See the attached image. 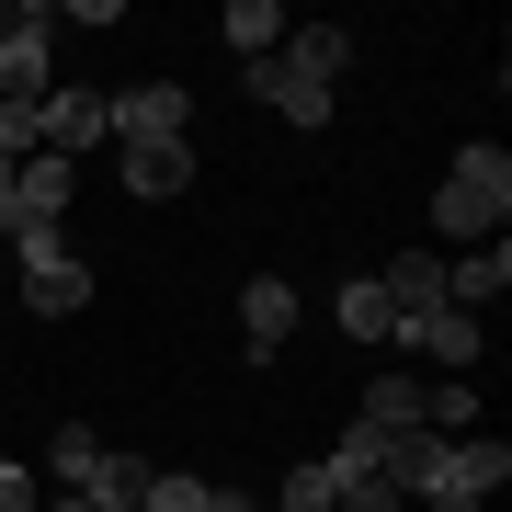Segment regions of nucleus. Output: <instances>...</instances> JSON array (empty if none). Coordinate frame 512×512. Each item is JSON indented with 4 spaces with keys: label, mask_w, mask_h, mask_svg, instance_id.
<instances>
[{
    "label": "nucleus",
    "mask_w": 512,
    "mask_h": 512,
    "mask_svg": "<svg viewBox=\"0 0 512 512\" xmlns=\"http://www.w3.org/2000/svg\"><path fill=\"white\" fill-rule=\"evenodd\" d=\"M421 433H444V444L478 433V387H467V376H433V399H421Z\"/></svg>",
    "instance_id": "nucleus-19"
},
{
    "label": "nucleus",
    "mask_w": 512,
    "mask_h": 512,
    "mask_svg": "<svg viewBox=\"0 0 512 512\" xmlns=\"http://www.w3.org/2000/svg\"><path fill=\"white\" fill-rule=\"evenodd\" d=\"M69 194H80V160H12V205H0V228H57L69 217Z\"/></svg>",
    "instance_id": "nucleus-7"
},
{
    "label": "nucleus",
    "mask_w": 512,
    "mask_h": 512,
    "mask_svg": "<svg viewBox=\"0 0 512 512\" xmlns=\"http://www.w3.org/2000/svg\"><path fill=\"white\" fill-rule=\"evenodd\" d=\"M319 467L342 478V490H353V478H387V433H376V421H342V444H330Z\"/></svg>",
    "instance_id": "nucleus-18"
},
{
    "label": "nucleus",
    "mask_w": 512,
    "mask_h": 512,
    "mask_svg": "<svg viewBox=\"0 0 512 512\" xmlns=\"http://www.w3.org/2000/svg\"><path fill=\"white\" fill-rule=\"evenodd\" d=\"M387 342H399V353H421V365H433V376H467L490 330H478L467 308H421V319H399V330H387Z\"/></svg>",
    "instance_id": "nucleus-6"
},
{
    "label": "nucleus",
    "mask_w": 512,
    "mask_h": 512,
    "mask_svg": "<svg viewBox=\"0 0 512 512\" xmlns=\"http://www.w3.org/2000/svg\"><path fill=\"white\" fill-rule=\"evenodd\" d=\"M0 35H12V0H0Z\"/></svg>",
    "instance_id": "nucleus-29"
},
{
    "label": "nucleus",
    "mask_w": 512,
    "mask_h": 512,
    "mask_svg": "<svg viewBox=\"0 0 512 512\" xmlns=\"http://www.w3.org/2000/svg\"><path fill=\"white\" fill-rule=\"evenodd\" d=\"M501 478H512V444H501V433H456V444H444V467L410 490V512H490Z\"/></svg>",
    "instance_id": "nucleus-3"
},
{
    "label": "nucleus",
    "mask_w": 512,
    "mask_h": 512,
    "mask_svg": "<svg viewBox=\"0 0 512 512\" xmlns=\"http://www.w3.org/2000/svg\"><path fill=\"white\" fill-rule=\"evenodd\" d=\"M114 171H126L137 205H171V194H194V137H137V148H114Z\"/></svg>",
    "instance_id": "nucleus-8"
},
{
    "label": "nucleus",
    "mask_w": 512,
    "mask_h": 512,
    "mask_svg": "<svg viewBox=\"0 0 512 512\" xmlns=\"http://www.w3.org/2000/svg\"><path fill=\"white\" fill-rule=\"evenodd\" d=\"M0 239H12V285H23L35 319H80L92 308V262L69 251V228H0Z\"/></svg>",
    "instance_id": "nucleus-2"
},
{
    "label": "nucleus",
    "mask_w": 512,
    "mask_h": 512,
    "mask_svg": "<svg viewBox=\"0 0 512 512\" xmlns=\"http://www.w3.org/2000/svg\"><path fill=\"white\" fill-rule=\"evenodd\" d=\"M46 490H35V467H23V456H0V512H35Z\"/></svg>",
    "instance_id": "nucleus-25"
},
{
    "label": "nucleus",
    "mask_w": 512,
    "mask_h": 512,
    "mask_svg": "<svg viewBox=\"0 0 512 512\" xmlns=\"http://www.w3.org/2000/svg\"><path fill=\"white\" fill-rule=\"evenodd\" d=\"M376 296H387V319H421V308H444V251H399L376 274Z\"/></svg>",
    "instance_id": "nucleus-13"
},
{
    "label": "nucleus",
    "mask_w": 512,
    "mask_h": 512,
    "mask_svg": "<svg viewBox=\"0 0 512 512\" xmlns=\"http://www.w3.org/2000/svg\"><path fill=\"white\" fill-rule=\"evenodd\" d=\"M501 217H512V148L467 137L456 160H444V183H433V228L456 239V251H478V239H501Z\"/></svg>",
    "instance_id": "nucleus-1"
},
{
    "label": "nucleus",
    "mask_w": 512,
    "mask_h": 512,
    "mask_svg": "<svg viewBox=\"0 0 512 512\" xmlns=\"http://www.w3.org/2000/svg\"><path fill=\"white\" fill-rule=\"evenodd\" d=\"M285 69H308V80H330V92H342V69H353V35H342V23H285Z\"/></svg>",
    "instance_id": "nucleus-14"
},
{
    "label": "nucleus",
    "mask_w": 512,
    "mask_h": 512,
    "mask_svg": "<svg viewBox=\"0 0 512 512\" xmlns=\"http://www.w3.org/2000/svg\"><path fill=\"white\" fill-rule=\"evenodd\" d=\"M285 342H296V285H285V274H251V285H239V353L274 365Z\"/></svg>",
    "instance_id": "nucleus-9"
},
{
    "label": "nucleus",
    "mask_w": 512,
    "mask_h": 512,
    "mask_svg": "<svg viewBox=\"0 0 512 512\" xmlns=\"http://www.w3.org/2000/svg\"><path fill=\"white\" fill-rule=\"evenodd\" d=\"M421 399H433V376H376L365 399H353V421H376V433H421Z\"/></svg>",
    "instance_id": "nucleus-17"
},
{
    "label": "nucleus",
    "mask_w": 512,
    "mask_h": 512,
    "mask_svg": "<svg viewBox=\"0 0 512 512\" xmlns=\"http://www.w3.org/2000/svg\"><path fill=\"white\" fill-rule=\"evenodd\" d=\"M46 512H103V501L92 490H46Z\"/></svg>",
    "instance_id": "nucleus-27"
},
{
    "label": "nucleus",
    "mask_w": 512,
    "mask_h": 512,
    "mask_svg": "<svg viewBox=\"0 0 512 512\" xmlns=\"http://www.w3.org/2000/svg\"><path fill=\"white\" fill-rule=\"evenodd\" d=\"M217 46H228V57H251V69H262V57L285 46V0H228V12H217Z\"/></svg>",
    "instance_id": "nucleus-15"
},
{
    "label": "nucleus",
    "mask_w": 512,
    "mask_h": 512,
    "mask_svg": "<svg viewBox=\"0 0 512 512\" xmlns=\"http://www.w3.org/2000/svg\"><path fill=\"white\" fill-rule=\"evenodd\" d=\"M330 319H342L353 342H387V330H399V319H387V296H376V274H353L342 296H330Z\"/></svg>",
    "instance_id": "nucleus-20"
},
{
    "label": "nucleus",
    "mask_w": 512,
    "mask_h": 512,
    "mask_svg": "<svg viewBox=\"0 0 512 512\" xmlns=\"http://www.w3.org/2000/svg\"><path fill=\"white\" fill-rule=\"evenodd\" d=\"M194 126V92L183 80H137V92H103V137L137 148V137H183Z\"/></svg>",
    "instance_id": "nucleus-5"
},
{
    "label": "nucleus",
    "mask_w": 512,
    "mask_h": 512,
    "mask_svg": "<svg viewBox=\"0 0 512 512\" xmlns=\"http://www.w3.org/2000/svg\"><path fill=\"white\" fill-rule=\"evenodd\" d=\"M512 285V239H478V251H456V262H444V308H490V296Z\"/></svg>",
    "instance_id": "nucleus-12"
},
{
    "label": "nucleus",
    "mask_w": 512,
    "mask_h": 512,
    "mask_svg": "<svg viewBox=\"0 0 512 512\" xmlns=\"http://www.w3.org/2000/svg\"><path fill=\"white\" fill-rule=\"evenodd\" d=\"M205 512H262L251 490H217V478H205Z\"/></svg>",
    "instance_id": "nucleus-26"
},
{
    "label": "nucleus",
    "mask_w": 512,
    "mask_h": 512,
    "mask_svg": "<svg viewBox=\"0 0 512 512\" xmlns=\"http://www.w3.org/2000/svg\"><path fill=\"white\" fill-rule=\"evenodd\" d=\"M103 456H114V444L92 433V421H57V433H46V490H92Z\"/></svg>",
    "instance_id": "nucleus-16"
},
{
    "label": "nucleus",
    "mask_w": 512,
    "mask_h": 512,
    "mask_svg": "<svg viewBox=\"0 0 512 512\" xmlns=\"http://www.w3.org/2000/svg\"><path fill=\"white\" fill-rule=\"evenodd\" d=\"M0 205H12V160H0Z\"/></svg>",
    "instance_id": "nucleus-28"
},
{
    "label": "nucleus",
    "mask_w": 512,
    "mask_h": 512,
    "mask_svg": "<svg viewBox=\"0 0 512 512\" xmlns=\"http://www.w3.org/2000/svg\"><path fill=\"white\" fill-rule=\"evenodd\" d=\"M251 103L262 114H285V126H330V80H308V69H285V57H262V69H251Z\"/></svg>",
    "instance_id": "nucleus-10"
},
{
    "label": "nucleus",
    "mask_w": 512,
    "mask_h": 512,
    "mask_svg": "<svg viewBox=\"0 0 512 512\" xmlns=\"http://www.w3.org/2000/svg\"><path fill=\"white\" fill-rule=\"evenodd\" d=\"M92 501H103V512H137V501H148V456H103V467H92Z\"/></svg>",
    "instance_id": "nucleus-22"
},
{
    "label": "nucleus",
    "mask_w": 512,
    "mask_h": 512,
    "mask_svg": "<svg viewBox=\"0 0 512 512\" xmlns=\"http://www.w3.org/2000/svg\"><path fill=\"white\" fill-rule=\"evenodd\" d=\"M274 512H342V478H330L319 456H308V467H285V490H274Z\"/></svg>",
    "instance_id": "nucleus-21"
},
{
    "label": "nucleus",
    "mask_w": 512,
    "mask_h": 512,
    "mask_svg": "<svg viewBox=\"0 0 512 512\" xmlns=\"http://www.w3.org/2000/svg\"><path fill=\"white\" fill-rule=\"evenodd\" d=\"M0 160H35V103H0Z\"/></svg>",
    "instance_id": "nucleus-24"
},
{
    "label": "nucleus",
    "mask_w": 512,
    "mask_h": 512,
    "mask_svg": "<svg viewBox=\"0 0 512 512\" xmlns=\"http://www.w3.org/2000/svg\"><path fill=\"white\" fill-rule=\"evenodd\" d=\"M35 148H46V160L103 148V92H46V103H35Z\"/></svg>",
    "instance_id": "nucleus-11"
},
{
    "label": "nucleus",
    "mask_w": 512,
    "mask_h": 512,
    "mask_svg": "<svg viewBox=\"0 0 512 512\" xmlns=\"http://www.w3.org/2000/svg\"><path fill=\"white\" fill-rule=\"evenodd\" d=\"M137 512H205V478L194 467H148V501Z\"/></svg>",
    "instance_id": "nucleus-23"
},
{
    "label": "nucleus",
    "mask_w": 512,
    "mask_h": 512,
    "mask_svg": "<svg viewBox=\"0 0 512 512\" xmlns=\"http://www.w3.org/2000/svg\"><path fill=\"white\" fill-rule=\"evenodd\" d=\"M46 57H57V0H12V35H0V103H46V92H57Z\"/></svg>",
    "instance_id": "nucleus-4"
}]
</instances>
